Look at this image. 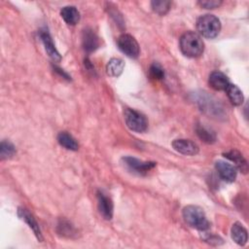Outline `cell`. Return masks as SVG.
<instances>
[{"instance_id": "2", "label": "cell", "mask_w": 249, "mask_h": 249, "mask_svg": "<svg viewBox=\"0 0 249 249\" xmlns=\"http://www.w3.org/2000/svg\"><path fill=\"white\" fill-rule=\"evenodd\" d=\"M185 222L192 228L198 231H206L210 227V223L202 208L196 205H188L184 207L182 212Z\"/></svg>"}, {"instance_id": "4", "label": "cell", "mask_w": 249, "mask_h": 249, "mask_svg": "<svg viewBox=\"0 0 249 249\" xmlns=\"http://www.w3.org/2000/svg\"><path fill=\"white\" fill-rule=\"evenodd\" d=\"M124 121L129 129L135 132H143L147 129L148 122L143 114L140 112L127 108L124 110Z\"/></svg>"}, {"instance_id": "9", "label": "cell", "mask_w": 249, "mask_h": 249, "mask_svg": "<svg viewBox=\"0 0 249 249\" xmlns=\"http://www.w3.org/2000/svg\"><path fill=\"white\" fill-rule=\"evenodd\" d=\"M39 35H40V38H41V40H42V42H43V44L45 46V50L48 53L49 56L53 61L59 62L61 60V55L57 52V50H56V48H55V46H54V44L53 42V39H52L50 33L48 32V30H46V29L40 30Z\"/></svg>"}, {"instance_id": "10", "label": "cell", "mask_w": 249, "mask_h": 249, "mask_svg": "<svg viewBox=\"0 0 249 249\" xmlns=\"http://www.w3.org/2000/svg\"><path fill=\"white\" fill-rule=\"evenodd\" d=\"M97 205L101 216L106 220H111L113 216V202L112 199L104 193H97Z\"/></svg>"}, {"instance_id": "14", "label": "cell", "mask_w": 249, "mask_h": 249, "mask_svg": "<svg viewBox=\"0 0 249 249\" xmlns=\"http://www.w3.org/2000/svg\"><path fill=\"white\" fill-rule=\"evenodd\" d=\"M231 238L235 243H237L240 246H243L246 244L248 239L247 230L243 227L241 223L239 222L234 223L231 227Z\"/></svg>"}, {"instance_id": "13", "label": "cell", "mask_w": 249, "mask_h": 249, "mask_svg": "<svg viewBox=\"0 0 249 249\" xmlns=\"http://www.w3.org/2000/svg\"><path fill=\"white\" fill-rule=\"evenodd\" d=\"M83 46L85 51L88 53L93 52L99 46V39L97 35L93 32V30L87 28L83 33Z\"/></svg>"}, {"instance_id": "7", "label": "cell", "mask_w": 249, "mask_h": 249, "mask_svg": "<svg viewBox=\"0 0 249 249\" xmlns=\"http://www.w3.org/2000/svg\"><path fill=\"white\" fill-rule=\"evenodd\" d=\"M215 168L223 180L227 182H233L235 180L237 175V168L232 164L224 160H217L215 163Z\"/></svg>"}, {"instance_id": "19", "label": "cell", "mask_w": 249, "mask_h": 249, "mask_svg": "<svg viewBox=\"0 0 249 249\" xmlns=\"http://www.w3.org/2000/svg\"><path fill=\"white\" fill-rule=\"evenodd\" d=\"M227 92V95L230 99V101L235 105V106H238V105H241L243 103V100H244V97H243V94H242V91L239 89L238 87H236L235 85H232V84H230L228 86V88L226 89L225 90Z\"/></svg>"}, {"instance_id": "23", "label": "cell", "mask_w": 249, "mask_h": 249, "mask_svg": "<svg viewBox=\"0 0 249 249\" xmlns=\"http://www.w3.org/2000/svg\"><path fill=\"white\" fill-rule=\"evenodd\" d=\"M149 76L153 80H161L164 77V70L160 64L154 62L149 68Z\"/></svg>"}, {"instance_id": "17", "label": "cell", "mask_w": 249, "mask_h": 249, "mask_svg": "<svg viewBox=\"0 0 249 249\" xmlns=\"http://www.w3.org/2000/svg\"><path fill=\"white\" fill-rule=\"evenodd\" d=\"M124 68V62L121 58H111L106 65V72L111 77H119Z\"/></svg>"}, {"instance_id": "8", "label": "cell", "mask_w": 249, "mask_h": 249, "mask_svg": "<svg viewBox=\"0 0 249 249\" xmlns=\"http://www.w3.org/2000/svg\"><path fill=\"white\" fill-rule=\"evenodd\" d=\"M172 147L180 154L187 156H195L198 153V146L189 139H175L172 142Z\"/></svg>"}, {"instance_id": "16", "label": "cell", "mask_w": 249, "mask_h": 249, "mask_svg": "<svg viewBox=\"0 0 249 249\" xmlns=\"http://www.w3.org/2000/svg\"><path fill=\"white\" fill-rule=\"evenodd\" d=\"M61 18L69 25H75L80 20V13L74 6H65L60 11Z\"/></svg>"}, {"instance_id": "11", "label": "cell", "mask_w": 249, "mask_h": 249, "mask_svg": "<svg viewBox=\"0 0 249 249\" xmlns=\"http://www.w3.org/2000/svg\"><path fill=\"white\" fill-rule=\"evenodd\" d=\"M209 85L215 90H226L228 86L231 84L228 77L220 71H213L209 75Z\"/></svg>"}, {"instance_id": "25", "label": "cell", "mask_w": 249, "mask_h": 249, "mask_svg": "<svg viewBox=\"0 0 249 249\" xmlns=\"http://www.w3.org/2000/svg\"><path fill=\"white\" fill-rule=\"evenodd\" d=\"M205 240H206V241H208V242H210V243L215 242L216 244H219V241H223V240H222L219 236H217V235H211V236H208Z\"/></svg>"}, {"instance_id": "20", "label": "cell", "mask_w": 249, "mask_h": 249, "mask_svg": "<svg viewBox=\"0 0 249 249\" xmlns=\"http://www.w3.org/2000/svg\"><path fill=\"white\" fill-rule=\"evenodd\" d=\"M196 134L197 136L205 143H214L216 141V134L215 132L208 128L207 126L203 125V124H197L196 126Z\"/></svg>"}, {"instance_id": "21", "label": "cell", "mask_w": 249, "mask_h": 249, "mask_svg": "<svg viewBox=\"0 0 249 249\" xmlns=\"http://www.w3.org/2000/svg\"><path fill=\"white\" fill-rule=\"evenodd\" d=\"M152 9L154 10L155 13H157L160 16L165 15L171 6L170 1H165V0H160V1H152L151 2Z\"/></svg>"}, {"instance_id": "18", "label": "cell", "mask_w": 249, "mask_h": 249, "mask_svg": "<svg viewBox=\"0 0 249 249\" xmlns=\"http://www.w3.org/2000/svg\"><path fill=\"white\" fill-rule=\"evenodd\" d=\"M57 141L62 147H64L67 150L77 151L79 148V145L75 140V138L71 134L67 133L66 131H61L58 133Z\"/></svg>"}, {"instance_id": "5", "label": "cell", "mask_w": 249, "mask_h": 249, "mask_svg": "<svg viewBox=\"0 0 249 249\" xmlns=\"http://www.w3.org/2000/svg\"><path fill=\"white\" fill-rule=\"evenodd\" d=\"M117 45L121 52L130 58H136L139 55V45L135 38L129 34H122L117 40Z\"/></svg>"}, {"instance_id": "24", "label": "cell", "mask_w": 249, "mask_h": 249, "mask_svg": "<svg viewBox=\"0 0 249 249\" xmlns=\"http://www.w3.org/2000/svg\"><path fill=\"white\" fill-rule=\"evenodd\" d=\"M222 4L221 1L218 0H201L198 1V5L205 9H215L218 8Z\"/></svg>"}, {"instance_id": "22", "label": "cell", "mask_w": 249, "mask_h": 249, "mask_svg": "<svg viewBox=\"0 0 249 249\" xmlns=\"http://www.w3.org/2000/svg\"><path fill=\"white\" fill-rule=\"evenodd\" d=\"M16 153L15 146L9 141H2L0 145V155L2 159H7L14 156Z\"/></svg>"}, {"instance_id": "3", "label": "cell", "mask_w": 249, "mask_h": 249, "mask_svg": "<svg viewBox=\"0 0 249 249\" xmlns=\"http://www.w3.org/2000/svg\"><path fill=\"white\" fill-rule=\"evenodd\" d=\"M196 29L199 35L212 39L219 34L221 30V22L217 17L206 14L197 18Z\"/></svg>"}, {"instance_id": "15", "label": "cell", "mask_w": 249, "mask_h": 249, "mask_svg": "<svg viewBox=\"0 0 249 249\" xmlns=\"http://www.w3.org/2000/svg\"><path fill=\"white\" fill-rule=\"evenodd\" d=\"M224 157L228 160L234 162L235 167L238 168L243 173H247L248 171V164L246 160L243 158V156L236 150H231L224 154Z\"/></svg>"}, {"instance_id": "6", "label": "cell", "mask_w": 249, "mask_h": 249, "mask_svg": "<svg viewBox=\"0 0 249 249\" xmlns=\"http://www.w3.org/2000/svg\"><path fill=\"white\" fill-rule=\"evenodd\" d=\"M122 160L128 170L138 175H145L156 166V162L154 161H143L132 157H124Z\"/></svg>"}, {"instance_id": "12", "label": "cell", "mask_w": 249, "mask_h": 249, "mask_svg": "<svg viewBox=\"0 0 249 249\" xmlns=\"http://www.w3.org/2000/svg\"><path fill=\"white\" fill-rule=\"evenodd\" d=\"M18 214L19 218L22 219L29 226V228L33 231V232L36 235V237L38 238V240L42 241L43 240L42 233H41L39 225H38L37 221L35 220V218L33 217V215L27 209H25V208H18Z\"/></svg>"}, {"instance_id": "1", "label": "cell", "mask_w": 249, "mask_h": 249, "mask_svg": "<svg viewBox=\"0 0 249 249\" xmlns=\"http://www.w3.org/2000/svg\"><path fill=\"white\" fill-rule=\"evenodd\" d=\"M180 50L188 57H198L204 51V43L199 34L188 31L180 38Z\"/></svg>"}]
</instances>
